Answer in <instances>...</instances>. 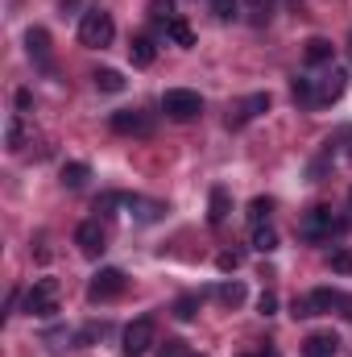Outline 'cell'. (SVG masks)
I'll list each match as a JSON object with an SVG mask.
<instances>
[{
  "instance_id": "cb8c5ba5",
  "label": "cell",
  "mask_w": 352,
  "mask_h": 357,
  "mask_svg": "<svg viewBox=\"0 0 352 357\" xmlns=\"http://www.w3.org/2000/svg\"><path fill=\"white\" fill-rule=\"evenodd\" d=\"M290 96H294V104H315V79H294L290 84Z\"/></svg>"
},
{
  "instance_id": "d6a6232c",
  "label": "cell",
  "mask_w": 352,
  "mask_h": 357,
  "mask_svg": "<svg viewBox=\"0 0 352 357\" xmlns=\"http://www.w3.org/2000/svg\"><path fill=\"white\" fill-rule=\"evenodd\" d=\"M162 357H186V349H182V341H166V349H162Z\"/></svg>"
},
{
  "instance_id": "52a82bcc",
  "label": "cell",
  "mask_w": 352,
  "mask_h": 357,
  "mask_svg": "<svg viewBox=\"0 0 352 357\" xmlns=\"http://www.w3.org/2000/svg\"><path fill=\"white\" fill-rule=\"evenodd\" d=\"M112 129L125 133V137H150L154 133V121L145 112H137V108H120V112H112Z\"/></svg>"
},
{
  "instance_id": "ac0fdd59",
  "label": "cell",
  "mask_w": 352,
  "mask_h": 357,
  "mask_svg": "<svg viewBox=\"0 0 352 357\" xmlns=\"http://www.w3.org/2000/svg\"><path fill=\"white\" fill-rule=\"evenodd\" d=\"M303 54H307V63H311V67H319V63H332V54H336V46H332L328 38H311Z\"/></svg>"
},
{
  "instance_id": "44dd1931",
  "label": "cell",
  "mask_w": 352,
  "mask_h": 357,
  "mask_svg": "<svg viewBox=\"0 0 352 357\" xmlns=\"http://www.w3.org/2000/svg\"><path fill=\"white\" fill-rule=\"evenodd\" d=\"M91 79H95V88H99V91H108V96H116V91H125V75H120V71H112V67H104V71H95Z\"/></svg>"
},
{
  "instance_id": "d6986e66",
  "label": "cell",
  "mask_w": 352,
  "mask_h": 357,
  "mask_svg": "<svg viewBox=\"0 0 352 357\" xmlns=\"http://www.w3.org/2000/svg\"><path fill=\"white\" fill-rule=\"evenodd\" d=\"M216 299H220L224 307H241V303H245V282H237V278H232V282H220V287H216Z\"/></svg>"
},
{
  "instance_id": "f546056e",
  "label": "cell",
  "mask_w": 352,
  "mask_h": 357,
  "mask_svg": "<svg viewBox=\"0 0 352 357\" xmlns=\"http://www.w3.org/2000/svg\"><path fill=\"white\" fill-rule=\"evenodd\" d=\"M216 266L224 270V274H232V270L241 266V254H237V250H224V254L216 258Z\"/></svg>"
},
{
  "instance_id": "83f0119b",
  "label": "cell",
  "mask_w": 352,
  "mask_h": 357,
  "mask_svg": "<svg viewBox=\"0 0 352 357\" xmlns=\"http://www.w3.org/2000/svg\"><path fill=\"white\" fill-rule=\"evenodd\" d=\"M211 13H216V21H237L241 0H211Z\"/></svg>"
},
{
  "instance_id": "484cf974",
  "label": "cell",
  "mask_w": 352,
  "mask_h": 357,
  "mask_svg": "<svg viewBox=\"0 0 352 357\" xmlns=\"http://www.w3.org/2000/svg\"><path fill=\"white\" fill-rule=\"evenodd\" d=\"M150 17L154 21H162V25H170L178 13H175V0H150Z\"/></svg>"
},
{
  "instance_id": "8fae6325",
  "label": "cell",
  "mask_w": 352,
  "mask_h": 357,
  "mask_svg": "<svg viewBox=\"0 0 352 357\" xmlns=\"http://www.w3.org/2000/svg\"><path fill=\"white\" fill-rule=\"evenodd\" d=\"M340 354V337L336 333H311L303 341V357H336Z\"/></svg>"
},
{
  "instance_id": "ba28073f",
  "label": "cell",
  "mask_w": 352,
  "mask_h": 357,
  "mask_svg": "<svg viewBox=\"0 0 352 357\" xmlns=\"http://www.w3.org/2000/svg\"><path fill=\"white\" fill-rule=\"evenodd\" d=\"M311 312H340L344 320H352V295L319 287V291H311Z\"/></svg>"
},
{
  "instance_id": "e575fe53",
  "label": "cell",
  "mask_w": 352,
  "mask_h": 357,
  "mask_svg": "<svg viewBox=\"0 0 352 357\" xmlns=\"http://www.w3.org/2000/svg\"><path fill=\"white\" fill-rule=\"evenodd\" d=\"M75 4H79V0H63V4H58V8H63V17H67V13H71Z\"/></svg>"
},
{
  "instance_id": "6da1fadb",
  "label": "cell",
  "mask_w": 352,
  "mask_h": 357,
  "mask_svg": "<svg viewBox=\"0 0 352 357\" xmlns=\"http://www.w3.org/2000/svg\"><path fill=\"white\" fill-rule=\"evenodd\" d=\"M112 38H116V21H112V13H104V8H88L83 21H79V42H83L88 50H104V46H112Z\"/></svg>"
},
{
  "instance_id": "d590c367",
  "label": "cell",
  "mask_w": 352,
  "mask_h": 357,
  "mask_svg": "<svg viewBox=\"0 0 352 357\" xmlns=\"http://www.w3.org/2000/svg\"><path fill=\"white\" fill-rule=\"evenodd\" d=\"M191 357H207V354H191Z\"/></svg>"
},
{
  "instance_id": "ffe728a7",
  "label": "cell",
  "mask_w": 352,
  "mask_h": 357,
  "mask_svg": "<svg viewBox=\"0 0 352 357\" xmlns=\"http://www.w3.org/2000/svg\"><path fill=\"white\" fill-rule=\"evenodd\" d=\"M166 33H170V42L182 46V50H191V46H195V29L186 25V17H175V21L166 25Z\"/></svg>"
},
{
  "instance_id": "5b68a950",
  "label": "cell",
  "mask_w": 352,
  "mask_h": 357,
  "mask_svg": "<svg viewBox=\"0 0 352 357\" xmlns=\"http://www.w3.org/2000/svg\"><path fill=\"white\" fill-rule=\"evenodd\" d=\"M120 291H125V270H116V266L95 270L91 282H88V299L91 303H108V299H116Z\"/></svg>"
},
{
  "instance_id": "3957f363",
  "label": "cell",
  "mask_w": 352,
  "mask_h": 357,
  "mask_svg": "<svg viewBox=\"0 0 352 357\" xmlns=\"http://www.w3.org/2000/svg\"><path fill=\"white\" fill-rule=\"evenodd\" d=\"M154 345H158V324H154V316H137V320L125 328V341H120L125 357H145Z\"/></svg>"
},
{
  "instance_id": "603a6c76",
  "label": "cell",
  "mask_w": 352,
  "mask_h": 357,
  "mask_svg": "<svg viewBox=\"0 0 352 357\" xmlns=\"http://www.w3.org/2000/svg\"><path fill=\"white\" fill-rule=\"evenodd\" d=\"M88 178H91L88 162H67V167H63V187H71V191H75V187H83Z\"/></svg>"
},
{
  "instance_id": "277c9868",
  "label": "cell",
  "mask_w": 352,
  "mask_h": 357,
  "mask_svg": "<svg viewBox=\"0 0 352 357\" xmlns=\"http://www.w3.org/2000/svg\"><path fill=\"white\" fill-rule=\"evenodd\" d=\"M162 112H166L170 121H195V116L203 112V100H199V91L170 88L166 96H162Z\"/></svg>"
},
{
  "instance_id": "9c48e42d",
  "label": "cell",
  "mask_w": 352,
  "mask_h": 357,
  "mask_svg": "<svg viewBox=\"0 0 352 357\" xmlns=\"http://www.w3.org/2000/svg\"><path fill=\"white\" fill-rule=\"evenodd\" d=\"M75 245H79V254H83V258H99V254L108 250V237H104L99 220H83V225L75 229Z\"/></svg>"
},
{
  "instance_id": "7c38bea8",
  "label": "cell",
  "mask_w": 352,
  "mask_h": 357,
  "mask_svg": "<svg viewBox=\"0 0 352 357\" xmlns=\"http://www.w3.org/2000/svg\"><path fill=\"white\" fill-rule=\"evenodd\" d=\"M228 212H232V195H228V187H211V195H207V220L220 229V225L228 220Z\"/></svg>"
},
{
  "instance_id": "5bb4252c",
  "label": "cell",
  "mask_w": 352,
  "mask_h": 357,
  "mask_svg": "<svg viewBox=\"0 0 352 357\" xmlns=\"http://www.w3.org/2000/svg\"><path fill=\"white\" fill-rule=\"evenodd\" d=\"M125 204H129V212L137 216V220H158L162 212H166V204H158V199H141V195H125Z\"/></svg>"
},
{
  "instance_id": "8d00e7d4",
  "label": "cell",
  "mask_w": 352,
  "mask_h": 357,
  "mask_svg": "<svg viewBox=\"0 0 352 357\" xmlns=\"http://www.w3.org/2000/svg\"><path fill=\"white\" fill-rule=\"evenodd\" d=\"M349 199H352V191H349Z\"/></svg>"
},
{
  "instance_id": "e0dca14e",
  "label": "cell",
  "mask_w": 352,
  "mask_h": 357,
  "mask_svg": "<svg viewBox=\"0 0 352 357\" xmlns=\"http://www.w3.org/2000/svg\"><path fill=\"white\" fill-rule=\"evenodd\" d=\"M129 59H133V67H154V59H158V46H154L150 38H133V46H129Z\"/></svg>"
},
{
  "instance_id": "1f68e13d",
  "label": "cell",
  "mask_w": 352,
  "mask_h": 357,
  "mask_svg": "<svg viewBox=\"0 0 352 357\" xmlns=\"http://www.w3.org/2000/svg\"><path fill=\"white\" fill-rule=\"evenodd\" d=\"M245 4H249V13H253V17H269L278 0H245Z\"/></svg>"
},
{
  "instance_id": "836d02e7",
  "label": "cell",
  "mask_w": 352,
  "mask_h": 357,
  "mask_svg": "<svg viewBox=\"0 0 352 357\" xmlns=\"http://www.w3.org/2000/svg\"><path fill=\"white\" fill-rule=\"evenodd\" d=\"M29 104H33V96H29V91H17V108L29 112Z\"/></svg>"
},
{
  "instance_id": "f1b7e54d",
  "label": "cell",
  "mask_w": 352,
  "mask_h": 357,
  "mask_svg": "<svg viewBox=\"0 0 352 357\" xmlns=\"http://www.w3.org/2000/svg\"><path fill=\"white\" fill-rule=\"evenodd\" d=\"M332 270H336V274H352V254L349 250H336V254H332Z\"/></svg>"
},
{
  "instance_id": "4316f807",
  "label": "cell",
  "mask_w": 352,
  "mask_h": 357,
  "mask_svg": "<svg viewBox=\"0 0 352 357\" xmlns=\"http://www.w3.org/2000/svg\"><path fill=\"white\" fill-rule=\"evenodd\" d=\"M195 312H199V295H178L175 299V316L178 320H195Z\"/></svg>"
},
{
  "instance_id": "4dcf8cb0",
  "label": "cell",
  "mask_w": 352,
  "mask_h": 357,
  "mask_svg": "<svg viewBox=\"0 0 352 357\" xmlns=\"http://www.w3.org/2000/svg\"><path fill=\"white\" fill-rule=\"evenodd\" d=\"M257 312H262V316H273V312H278V295H273V291H262V299H257Z\"/></svg>"
},
{
  "instance_id": "30bf717a",
  "label": "cell",
  "mask_w": 352,
  "mask_h": 357,
  "mask_svg": "<svg viewBox=\"0 0 352 357\" xmlns=\"http://www.w3.org/2000/svg\"><path fill=\"white\" fill-rule=\"evenodd\" d=\"M344 84H349V71L344 67H332V75H323L315 84V104H336L344 96Z\"/></svg>"
},
{
  "instance_id": "8992f818",
  "label": "cell",
  "mask_w": 352,
  "mask_h": 357,
  "mask_svg": "<svg viewBox=\"0 0 352 357\" xmlns=\"http://www.w3.org/2000/svg\"><path fill=\"white\" fill-rule=\"evenodd\" d=\"M336 229H344V225H336V216H332V208H311L303 220H298V237H307V241H323V237H332Z\"/></svg>"
},
{
  "instance_id": "2e32d148",
  "label": "cell",
  "mask_w": 352,
  "mask_h": 357,
  "mask_svg": "<svg viewBox=\"0 0 352 357\" xmlns=\"http://www.w3.org/2000/svg\"><path fill=\"white\" fill-rule=\"evenodd\" d=\"M25 137H29V129H25V112L8 116V125H4V146L17 154V150H25Z\"/></svg>"
},
{
  "instance_id": "d4e9b609",
  "label": "cell",
  "mask_w": 352,
  "mask_h": 357,
  "mask_svg": "<svg viewBox=\"0 0 352 357\" xmlns=\"http://www.w3.org/2000/svg\"><path fill=\"white\" fill-rule=\"evenodd\" d=\"M269 212H273V199L257 195V199L249 204V220H253V229H257V225H269Z\"/></svg>"
},
{
  "instance_id": "4fadbf2b",
  "label": "cell",
  "mask_w": 352,
  "mask_h": 357,
  "mask_svg": "<svg viewBox=\"0 0 352 357\" xmlns=\"http://www.w3.org/2000/svg\"><path fill=\"white\" fill-rule=\"evenodd\" d=\"M262 112H269V91L249 96V100L241 104V112H237V116H228V125H245V121H253V116H262Z\"/></svg>"
},
{
  "instance_id": "9a60e30c",
  "label": "cell",
  "mask_w": 352,
  "mask_h": 357,
  "mask_svg": "<svg viewBox=\"0 0 352 357\" xmlns=\"http://www.w3.org/2000/svg\"><path fill=\"white\" fill-rule=\"evenodd\" d=\"M25 50H29V59L46 63V59H50V33H46L42 25H33V29L25 33Z\"/></svg>"
},
{
  "instance_id": "7a4b0ae2",
  "label": "cell",
  "mask_w": 352,
  "mask_h": 357,
  "mask_svg": "<svg viewBox=\"0 0 352 357\" xmlns=\"http://www.w3.org/2000/svg\"><path fill=\"white\" fill-rule=\"evenodd\" d=\"M58 299H63L58 278H38V282L25 291V312L38 316V320H50V316H58Z\"/></svg>"
},
{
  "instance_id": "7402d4cb",
  "label": "cell",
  "mask_w": 352,
  "mask_h": 357,
  "mask_svg": "<svg viewBox=\"0 0 352 357\" xmlns=\"http://www.w3.org/2000/svg\"><path fill=\"white\" fill-rule=\"evenodd\" d=\"M253 250H257V254H273V250H278V229H273V225H257V229H253Z\"/></svg>"
}]
</instances>
